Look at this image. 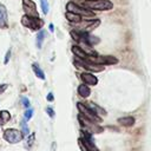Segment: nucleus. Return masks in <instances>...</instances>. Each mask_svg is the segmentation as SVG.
Returning a JSON list of instances; mask_svg holds the SVG:
<instances>
[{"instance_id": "1", "label": "nucleus", "mask_w": 151, "mask_h": 151, "mask_svg": "<svg viewBox=\"0 0 151 151\" xmlns=\"http://www.w3.org/2000/svg\"><path fill=\"white\" fill-rule=\"evenodd\" d=\"M80 6L90 11H110L113 8V4L109 0H84Z\"/></svg>"}, {"instance_id": "2", "label": "nucleus", "mask_w": 151, "mask_h": 151, "mask_svg": "<svg viewBox=\"0 0 151 151\" xmlns=\"http://www.w3.org/2000/svg\"><path fill=\"white\" fill-rule=\"evenodd\" d=\"M78 120H79V123H80L83 130H84V131H87V132L91 133V134H93V133H100V132L104 131V127L99 126L98 123H94V122L87 119V118H86L85 116H83L81 113L78 114Z\"/></svg>"}, {"instance_id": "3", "label": "nucleus", "mask_w": 151, "mask_h": 151, "mask_svg": "<svg viewBox=\"0 0 151 151\" xmlns=\"http://www.w3.org/2000/svg\"><path fill=\"white\" fill-rule=\"evenodd\" d=\"M21 24H22V26H25L32 31H39L44 26V20L40 19L39 17L34 18V17H28L25 14L21 18Z\"/></svg>"}, {"instance_id": "4", "label": "nucleus", "mask_w": 151, "mask_h": 151, "mask_svg": "<svg viewBox=\"0 0 151 151\" xmlns=\"http://www.w3.org/2000/svg\"><path fill=\"white\" fill-rule=\"evenodd\" d=\"M66 11L72 12V13H76V14L80 15L81 18H93L94 17L93 11H90L87 8H84L80 5H76L72 1H70V2L66 4Z\"/></svg>"}, {"instance_id": "5", "label": "nucleus", "mask_w": 151, "mask_h": 151, "mask_svg": "<svg viewBox=\"0 0 151 151\" xmlns=\"http://www.w3.org/2000/svg\"><path fill=\"white\" fill-rule=\"evenodd\" d=\"M2 136L4 139L9 144H17L24 139V134L18 129H6Z\"/></svg>"}, {"instance_id": "6", "label": "nucleus", "mask_w": 151, "mask_h": 151, "mask_svg": "<svg viewBox=\"0 0 151 151\" xmlns=\"http://www.w3.org/2000/svg\"><path fill=\"white\" fill-rule=\"evenodd\" d=\"M77 107L79 110V113H81L83 116H85L87 119L94 122V123H100L101 122V118L88 106V105H85L83 103H77Z\"/></svg>"}, {"instance_id": "7", "label": "nucleus", "mask_w": 151, "mask_h": 151, "mask_svg": "<svg viewBox=\"0 0 151 151\" xmlns=\"http://www.w3.org/2000/svg\"><path fill=\"white\" fill-rule=\"evenodd\" d=\"M100 24V20L99 19H94V20H85V21H79L76 25V29H79V31H83V32H87V33H91L94 28H97Z\"/></svg>"}, {"instance_id": "8", "label": "nucleus", "mask_w": 151, "mask_h": 151, "mask_svg": "<svg viewBox=\"0 0 151 151\" xmlns=\"http://www.w3.org/2000/svg\"><path fill=\"white\" fill-rule=\"evenodd\" d=\"M22 9H24L25 14L28 17H34V18L39 17L37 5L33 0H22Z\"/></svg>"}, {"instance_id": "9", "label": "nucleus", "mask_w": 151, "mask_h": 151, "mask_svg": "<svg viewBox=\"0 0 151 151\" xmlns=\"http://www.w3.org/2000/svg\"><path fill=\"white\" fill-rule=\"evenodd\" d=\"M80 79L83 80L84 84H86L88 86H94L98 84V78L90 72H83L80 74Z\"/></svg>"}, {"instance_id": "10", "label": "nucleus", "mask_w": 151, "mask_h": 151, "mask_svg": "<svg viewBox=\"0 0 151 151\" xmlns=\"http://www.w3.org/2000/svg\"><path fill=\"white\" fill-rule=\"evenodd\" d=\"M8 27V14H7V8L5 7L4 4L0 2V28L5 29Z\"/></svg>"}, {"instance_id": "11", "label": "nucleus", "mask_w": 151, "mask_h": 151, "mask_svg": "<svg viewBox=\"0 0 151 151\" xmlns=\"http://www.w3.org/2000/svg\"><path fill=\"white\" fill-rule=\"evenodd\" d=\"M78 94L81 97V98H88L90 97V94H91V88H90V86L88 85H86V84H80L79 86H78Z\"/></svg>"}, {"instance_id": "12", "label": "nucleus", "mask_w": 151, "mask_h": 151, "mask_svg": "<svg viewBox=\"0 0 151 151\" xmlns=\"http://www.w3.org/2000/svg\"><path fill=\"white\" fill-rule=\"evenodd\" d=\"M118 123L124 126V127H131L134 125L136 123V119L131 116H127V117H122V118H118Z\"/></svg>"}, {"instance_id": "13", "label": "nucleus", "mask_w": 151, "mask_h": 151, "mask_svg": "<svg viewBox=\"0 0 151 151\" xmlns=\"http://www.w3.org/2000/svg\"><path fill=\"white\" fill-rule=\"evenodd\" d=\"M72 52L76 55V58H78V59H85L87 57V54L85 53V51L80 46H78V45H73L72 46Z\"/></svg>"}, {"instance_id": "14", "label": "nucleus", "mask_w": 151, "mask_h": 151, "mask_svg": "<svg viewBox=\"0 0 151 151\" xmlns=\"http://www.w3.org/2000/svg\"><path fill=\"white\" fill-rule=\"evenodd\" d=\"M65 17H66L67 21L71 22V24H77V22L81 21V17H80V15H78V14H76V13H72V12H68V11H66Z\"/></svg>"}, {"instance_id": "15", "label": "nucleus", "mask_w": 151, "mask_h": 151, "mask_svg": "<svg viewBox=\"0 0 151 151\" xmlns=\"http://www.w3.org/2000/svg\"><path fill=\"white\" fill-rule=\"evenodd\" d=\"M34 140H35V133H34V132L31 133V134L28 133L27 136H25V140H24V146H25V149L29 150V149L32 147Z\"/></svg>"}, {"instance_id": "16", "label": "nucleus", "mask_w": 151, "mask_h": 151, "mask_svg": "<svg viewBox=\"0 0 151 151\" xmlns=\"http://www.w3.org/2000/svg\"><path fill=\"white\" fill-rule=\"evenodd\" d=\"M11 119V113L7 110H1L0 111V126H4L7 122Z\"/></svg>"}, {"instance_id": "17", "label": "nucleus", "mask_w": 151, "mask_h": 151, "mask_svg": "<svg viewBox=\"0 0 151 151\" xmlns=\"http://www.w3.org/2000/svg\"><path fill=\"white\" fill-rule=\"evenodd\" d=\"M32 70H33L35 77H38V78L41 79V80H45V73H44V71L41 70V67H40L38 64H33V65H32Z\"/></svg>"}, {"instance_id": "18", "label": "nucleus", "mask_w": 151, "mask_h": 151, "mask_svg": "<svg viewBox=\"0 0 151 151\" xmlns=\"http://www.w3.org/2000/svg\"><path fill=\"white\" fill-rule=\"evenodd\" d=\"M45 37H46V31L45 29H39L38 34H37V47L38 48H41Z\"/></svg>"}, {"instance_id": "19", "label": "nucleus", "mask_w": 151, "mask_h": 151, "mask_svg": "<svg viewBox=\"0 0 151 151\" xmlns=\"http://www.w3.org/2000/svg\"><path fill=\"white\" fill-rule=\"evenodd\" d=\"M88 106H90V107H91V109H92V110H93V111H94L99 117H100V116H105V114H106V111H105V110H103L100 106H98V105H96V104H93V103H90V104H88Z\"/></svg>"}, {"instance_id": "20", "label": "nucleus", "mask_w": 151, "mask_h": 151, "mask_svg": "<svg viewBox=\"0 0 151 151\" xmlns=\"http://www.w3.org/2000/svg\"><path fill=\"white\" fill-rule=\"evenodd\" d=\"M20 131H21V133H22L24 136H27V134L29 133V129H28V125H27L25 118L21 119V122H20Z\"/></svg>"}, {"instance_id": "21", "label": "nucleus", "mask_w": 151, "mask_h": 151, "mask_svg": "<svg viewBox=\"0 0 151 151\" xmlns=\"http://www.w3.org/2000/svg\"><path fill=\"white\" fill-rule=\"evenodd\" d=\"M40 5H41L42 13H44V14H47V13H48V11H50V7H48V2H47V0H40Z\"/></svg>"}, {"instance_id": "22", "label": "nucleus", "mask_w": 151, "mask_h": 151, "mask_svg": "<svg viewBox=\"0 0 151 151\" xmlns=\"http://www.w3.org/2000/svg\"><path fill=\"white\" fill-rule=\"evenodd\" d=\"M21 104H22V106L25 107V109H29L31 107V103H29V100H28V98H26V97H21Z\"/></svg>"}, {"instance_id": "23", "label": "nucleus", "mask_w": 151, "mask_h": 151, "mask_svg": "<svg viewBox=\"0 0 151 151\" xmlns=\"http://www.w3.org/2000/svg\"><path fill=\"white\" fill-rule=\"evenodd\" d=\"M32 116H33V110L29 107V109H26V111H25V113H24V117H25V119L26 120H29L31 118H32Z\"/></svg>"}, {"instance_id": "24", "label": "nucleus", "mask_w": 151, "mask_h": 151, "mask_svg": "<svg viewBox=\"0 0 151 151\" xmlns=\"http://www.w3.org/2000/svg\"><path fill=\"white\" fill-rule=\"evenodd\" d=\"M46 113L50 116V118H54V116H55V112H54L53 107H51V106H47L46 107Z\"/></svg>"}, {"instance_id": "25", "label": "nucleus", "mask_w": 151, "mask_h": 151, "mask_svg": "<svg viewBox=\"0 0 151 151\" xmlns=\"http://www.w3.org/2000/svg\"><path fill=\"white\" fill-rule=\"evenodd\" d=\"M9 59H11V48L7 51V53H6V55H5L4 64H5V65H7V64H8V61H9Z\"/></svg>"}, {"instance_id": "26", "label": "nucleus", "mask_w": 151, "mask_h": 151, "mask_svg": "<svg viewBox=\"0 0 151 151\" xmlns=\"http://www.w3.org/2000/svg\"><path fill=\"white\" fill-rule=\"evenodd\" d=\"M7 88H8V84H1L0 85V94H2Z\"/></svg>"}, {"instance_id": "27", "label": "nucleus", "mask_w": 151, "mask_h": 151, "mask_svg": "<svg viewBox=\"0 0 151 151\" xmlns=\"http://www.w3.org/2000/svg\"><path fill=\"white\" fill-rule=\"evenodd\" d=\"M46 99H47L48 101H53V100H54V96H53V93H52V92L47 93V96H46Z\"/></svg>"}, {"instance_id": "28", "label": "nucleus", "mask_w": 151, "mask_h": 151, "mask_svg": "<svg viewBox=\"0 0 151 151\" xmlns=\"http://www.w3.org/2000/svg\"><path fill=\"white\" fill-rule=\"evenodd\" d=\"M48 28H50V31H51V32H53V29H54V26H53L52 24H50V26H48Z\"/></svg>"}]
</instances>
